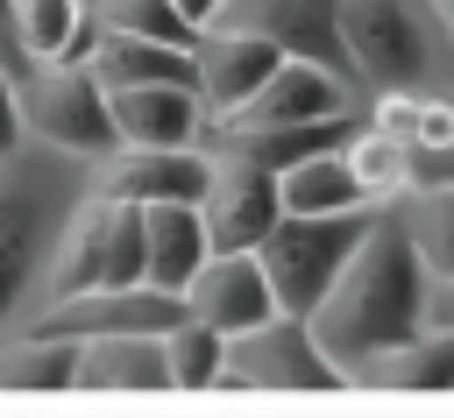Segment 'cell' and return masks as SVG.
<instances>
[{
    "instance_id": "cell-1",
    "label": "cell",
    "mask_w": 454,
    "mask_h": 418,
    "mask_svg": "<svg viewBox=\"0 0 454 418\" xmlns=\"http://www.w3.org/2000/svg\"><path fill=\"white\" fill-rule=\"evenodd\" d=\"M426 283L433 276H426L397 205H376L362 241H355V255L326 283V298L305 312V326L333 354V368L348 375L355 361H369V354H383V347H397L404 333L426 326Z\"/></svg>"
},
{
    "instance_id": "cell-2",
    "label": "cell",
    "mask_w": 454,
    "mask_h": 418,
    "mask_svg": "<svg viewBox=\"0 0 454 418\" xmlns=\"http://www.w3.org/2000/svg\"><path fill=\"white\" fill-rule=\"evenodd\" d=\"M85 184H92V163H71L43 142H21L0 156V326L28 312L50 241L85 198Z\"/></svg>"
},
{
    "instance_id": "cell-3",
    "label": "cell",
    "mask_w": 454,
    "mask_h": 418,
    "mask_svg": "<svg viewBox=\"0 0 454 418\" xmlns=\"http://www.w3.org/2000/svg\"><path fill=\"white\" fill-rule=\"evenodd\" d=\"M106 283H142V205L85 184V198L71 205V220L50 241V262H43L28 305L71 298V290H106Z\"/></svg>"
},
{
    "instance_id": "cell-4",
    "label": "cell",
    "mask_w": 454,
    "mask_h": 418,
    "mask_svg": "<svg viewBox=\"0 0 454 418\" xmlns=\"http://www.w3.org/2000/svg\"><path fill=\"white\" fill-rule=\"evenodd\" d=\"M376 205H348V213H277L270 234L255 241V262L270 276L277 312H312L326 298V283L340 276V262L355 255L362 227Z\"/></svg>"
},
{
    "instance_id": "cell-5",
    "label": "cell",
    "mask_w": 454,
    "mask_h": 418,
    "mask_svg": "<svg viewBox=\"0 0 454 418\" xmlns=\"http://www.w3.org/2000/svg\"><path fill=\"white\" fill-rule=\"evenodd\" d=\"M14 99H21V135L28 142H43V149H57L71 163L114 156L106 85L92 78V64H21Z\"/></svg>"
},
{
    "instance_id": "cell-6",
    "label": "cell",
    "mask_w": 454,
    "mask_h": 418,
    "mask_svg": "<svg viewBox=\"0 0 454 418\" xmlns=\"http://www.w3.org/2000/svg\"><path fill=\"white\" fill-rule=\"evenodd\" d=\"M220 383H234V390H340L348 375H340L333 354L312 340L305 312H270V319L227 333Z\"/></svg>"
},
{
    "instance_id": "cell-7",
    "label": "cell",
    "mask_w": 454,
    "mask_h": 418,
    "mask_svg": "<svg viewBox=\"0 0 454 418\" xmlns=\"http://www.w3.org/2000/svg\"><path fill=\"white\" fill-rule=\"evenodd\" d=\"M340 50H348V71L362 92L433 78V43L419 21V0H340Z\"/></svg>"
},
{
    "instance_id": "cell-8",
    "label": "cell",
    "mask_w": 454,
    "mask_h": 418,
    "mask_svg": "<svg viewBox=\"0 0 454 418\" xmlns=\"http://www.w3.org/2000/svg\"><path fill=\"white\" fill-rule=\"evenodd\" d=\"M28 333H64V340H92V333H163L184 319L177 290L156 283H106V290H71V298H43L21 312Z\"/></svg>"
},
{
    "instance_id": "cell-9",
    "label": "cell",
    "mask_w": 454,
    "mask_h": 418,
    "mask_svg": "<svg viewBox=\"0 0 454 418\" xmlns=\"http://www.w3.org/2000/svg\"><path fill=\"white\" fill-rule=\"evenodd\" d=\"M213 21L248 28V35H262L277 57H305V64L333 71L340 85H355L348 50H340V0H220ZM355 92H362V85H355Z\"/></svg>"
},
{
    "instance_id": "cell-10",
    "label": "cell",
    "mask_w": 454,
    "mask_h": 418,
    "mask_svg": "<svg viewBox=\"0 0 454 418\" xmlns=\"http://www.w3.org/2000/svg\"><path fill=\"white\" fill-rule=\"evenodd\" d=\"M362 92L340 85L333 71L305 64V57H277V71L220 120V128H305V120H333V113H362Z\"/></svg>"
},
{
    "instance_id": "cell-11",
    "label": "cell",
    "mask_w": 454,
    "mask_h": 418,
    "mask_svg": "<svg viewBox=\"0 0 454 418\" xmlns=\"http://www.w3.org/2000/svg\"><path fill=\"white\" fill-rule=\"evenodd\" d=\"M277 170L234 156V149H213V177L199 191V220H206V241L213 248H255L277 220Z\"/></svg>"
},
{
    "instance_id": "cell-12",
    "label": "cell",
    "mask_w": 454,
    "mask_h": 418,
    "mask_svg": "<svg viewBox=\"0 0 454 418\" xmlns=\"http://www.w3.org/2000/svg\"><path fill=\"white\" fill-rule=\"evenodd\" d=\"M106 120L114 149H170V142H206V106L184 78H142V85H106Z\"/></svg>"
},
{
    "instance_id": "cell-13",
    "label": "cell",
    "mask_w": 454,
    "mask_h": 418,
    "mask_svg": "<svg viewBox=\"0 0 454 418\" xmlns=\"http://www.w3.org/2000/svg\"><path fill=\"white\" fill-rule=\"evenodd\" d=\"M277 71V50L248 28H227V21H206L199 43H192V92L206 106V128H220L262 78Z\"/></svg>"
},
{
    "instance_id": "cell-14",
    "label": "cell",
    "mask_w": 454,
    "mask_h": 418,
    "mask_svg": "<svg viewBox=\"0 0 454 418\" xmlns=\"http://www.w3.org/2000/svg\"><path fill=\"white\" fill-rule=\"evenodd\" d=\"M213 177V149L206 142H170V149H114L92 163V191L135 198V205H163V198H192Z\"/></svg>"
},
{
    "instance_id": "cell-15",
    "label": "cell",
    "mask_w": 454,
    "mask_h": 418,
    "mask_svg": "<svg viewBox=\"0 0 454 418\" xmlns=\"http://www.w3.org/2000/svg\"><path fill=\"white\" fill-rule=\"evenodd\" d=\"M184 312L206 319L213 333H241V326L270 319L277 298H270V276H262L255 248H213L184 283Z\"/></svg>"
},
{
    "instance_id": "cell-16",
    "label": "cell",
    "mask_w": 454,
    "mask_h": 418,
    "mask_svg": "<svg viewBox=\"0 0 454 418\" xmlns=\"http://www.w3.org/2000/svg\"><path fill=\"white\" fill-rule=\"evenodd\" d=\"M206 255H213V241H206V220H199L192 198L142 205V283L184 298V283H192V269H199Z\"/></svg>"
},
{
    "instance_id": "cell-17",
    "label": "cell",
    "mask_w": 454,
    "mask_h": 418,
    "mask_svg": "<svg viewBox=\"0 0 454 418\" xmlns=\"http://www.w3.org/2000/svg\"><path fill=\"white\" fill-rule=\"evenodd\" d=\"M348 383H369V390H454V326H433L426 319L397 347L355 361Z\"/></svg>"
},
{
    "instance_id": "cell-18",
    "label": "cell",
    "mask_w": 454,
    "mask_h": 418,
    "mask_svg": "<svg viewBox=\"0 0 454 418\" xmlns=\"http://www.w3.org/2000/svg\"><path fill=\"white\" fill-rule=\"evenodd\" d=\"M21 64H85L92 50V0H7Z\"/></svg>"
},
{
    "instance_id": "cell-19",
    "label": "cell",
    "mask_w": 454,
    "mask_h": 418,
    "mask_svg": "<svg viewBox=\"0 0 454 418\" xmlns=\"http://www.w3.org/2000/svg\"><path fill=\"white\" fill-rule=\"evenodd\" d=\"M71 390H170L163 333H92V340H78Z\"/></svg>"
},
{
    "instance_id": "cell-20",
    "label": "cell",
    "mask_w": 454,
    "mask_h": 418,
    "mask_svg": "<svg viewBox=\"0 0 454 418\" xmlns=\"http://www.w3.org/2000/svg\"><path fill=\"white\" fill-rule=\"evenodd\" d=\"M340 163H348V177H355L362 205H397V198L419 184V149H411L404 135H383V128H369V120H355V128H348V142H340Z\"/></svg>"
},
{
    "instance_id": "cell-21",
    "label": "cell",
    "mask_w": 454,
    "mask_h": 418,
    "mask_svg": "<svg viewBox=\"0 0 454 418\" xmlns=\"http://www.w3.org/2000/svg\"><path fill=\"white\" fill-rule=\"evenodd\" d=\"M85 64H92L99 85H142V78H184L192 85V50L149 43V35H128V28H92Z\"/></svg>"
},
{
    "instance_id": "cell-22",
    "label": "cell",
    "mask_w": 454,
    "mask_h": 418,
    "mask_svg": "<svg viewBox=\"0 0 454 418\" xmlns=\"http://www.w3.org/2000/svg\"><path fill=\"white\" fill-rule=\"evenodd\" d=\"M277 205H284V213H348V205H362V191H355V177H348V163H340V142L291 156V163L277 170Z\"/></svg>"
},
{
    "instance_id": "cell-23",
    "label": "cell",
    "mask_w": 454,
    "mask_h": 418,
    "mask_svg": "<svg viewBox=\"0 0 454 418\" xmlns=\"http://www.w3.org/2000/svg\"><path fill=\"white\" fill-rule=\"evenodd\" d=\"M397 220L426 262V276H454V177H426L397 198Z\"/></svg>"
},
{
    "instance_id": "cell-24",
    "label": "cell",
    "mask_w": 454,
    "mask_h": 418,
    "mask_svg": "<svg viewBox=\"0 0 454 418\" xmlns=\"http://www.w3.org/2000/svg\"><path fill=\"white\" fill-rule=\"evenodd\" d=\"M71 375H78V340L28 326L0 340V390H71Z\"/></svg>"
},
{
    "instance_id": "cell-25",
    "label": "cell",
    "mask_w": 454,
    "mask_h": 418,
    "mask_svg": "<svg viewBox=\"0 0 454 418\" xmlns=\"http://www.w3.org/2000/svg\"><path fill=\"white\" fill-rule=\"evenodd\" d=\"M220 354H227V333H213L206 319H177L163 326V375L170 390H220Z\"/></svg>"
},
{
    "instance_id": "cell-26",
    "label": "cell",
    "mask_w": 454,
    "mask_h": 418,
    "mask_svg": "<svg viewBox=\"0 0 454 418\" xmlns=\"http://www.w3.org/2000/svg\"><path fill=\"white\" fill-rule=\"evenodd\" d=\"M92 21H99V28L149 35V43H177V50L199 43V21H184L177 0H92Z\"/></svg>"
},
{
    "instance_id": "cell-27",
    "label": "cell",
    "mask_w": 454,
    "mask_h": 418,
    "mask_svg": "<svg viewBox=\"0 0 454 418\" xmlns=\"http://www.w3.org/2000/svg\"><path fill=\"white\" fill-rule=\"evenodd\" d=\"M28 135H21V99H14V64H0V156L7 149H21Z\"/></svg>"
},
{
    "instance_id": "cell-28",
    "label": "cell",
    "mask_w": 454,
    "mask_h": 418,
    "mask_svg": "<svg viewBox=\"0 0 454 418\" xmlns=\"http://www.w3.org/2000/svg\"><path fill=\"white\" fill-rule=\"evenodd\" d=\"M426 319L433 326H454V276H433L426 283Z\"/></svg>"
},
{
    "instance_id": "cell-29",
    "label": "cell",
    "mask_w": 454,
    "mask_h": 418,
    "mask_svg": "<svg viewBox=\"0 0 454 418\" xmlns=\"http://www.w3.org/2000/svg\"><path fill=\"white\" fill-rule=\"evenodd\" d=\"M419 7H426V21H433V28L447 35V50H454V0H419Z\"/></svg>"
},
{
    "instance_id": "cell-30",
    "label": "cell",
    "mask_w": 454,
    "mask_h": 418,
    "mask_svg": "<svg viewBox=\"0 0 454 418\" xmlns=\"http://www.w3.org/2000/svg\"><path fill=\"white\" fill-rule=\"evenodd\" d=\"M0 64L21 71V50H14V21H7V0H0Z\"/></svg>"
},
{
    "instance_id": "cell-31",
    "label": "cell",
    "mask_w": 454,
    "mask_h": 418,
    "mask_svg": "<svg viewBox=\"0 0 454 418\" xmlns=\"http://www.w3.org/2000/svg\"><path fill=\"white\" fill-rule=\"evenodd\" d=\"M177 14H184V21H199V28H206V21H213V14H220V0H177Z\"/></svg>"
}]
</instances>
